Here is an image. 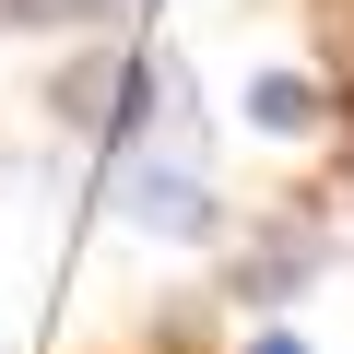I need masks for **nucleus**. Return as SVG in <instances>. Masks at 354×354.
I'll return each instance as SVG.
<instances>
[{
  "instance_id": "f257e3e1",
  "label": "nucleus",
  "mask_w": 354,
  "mask_h": 354,
  "mask_svg": "<svg viewBox=\"0 0 354 354\" xmlns=\"http://www.w3.org/2000/svg\"><path fill=\"white\" fill-rule=\"evenodd\" d=\"M142 106H153V118L118 142V213L153 225V236H201V225H213V177H201L189 118H177V71H153Z\"/></svg>"
},
{
  "instance_id": "f03ea898",
  "label": "nucleus",
  "mask_w": 354,
  "mask_h": 354,
  "mask_svg": "<svg viewBox=\"0 0 354 354\" xmlns=\"http://www.w3.org/2000/svg\"><path fill=\"white\" fill-rule=\"evenodd\" d=\"M248 118H260V130H307V118H319V95H307L295 71H260V83H248Z\"/></svg>"
},
{
  "instance_id": "7ed1b4c3",
  "label": "nucleus",
  "mask_w": 354,
  "mask_h": 354,
  "mask_svg": "<svg viewBox=\"0 0 354 354\" xmlns=\"http://www.w3.org/2000/svg\"><path fill=\"white\" fill-rule=\"evenodd\" d=\"M0 12H12V24H95L106 0H0Z\"/></svg>"
},
{
  "instance_id": "20e7f679",
  "label": "nucleus",
  "mask_w": 354,
  "mask_h": 354,
  "mask_svg": "<svg viewBox=\"0 0 354 354\" xmlns=\"http://www.w3.org/2000/svg\"><path fill=\"white\" fill-rule=\"evenodd\" d=\"M248 354H295V342H283V330H272V342H248Z\"/></svg>"
}]
</instances>
